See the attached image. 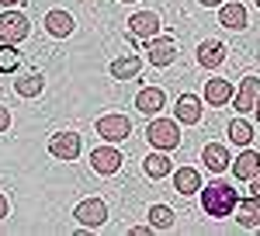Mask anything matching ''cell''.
Returning a JSON list of instances; mask_svg holds the SVG:
<instances>
[{
  "mask_svg": "<svg viewBox=\"0 0 260 236\" xmlns=\"http://www.w3.org/2000/svg\"><path fill=\"white\" fill-rule=\"evenodd\" d=\"M198 195H201V209H205V216H208V219L233 216L236 205H240V195H236V188H233L229 181H212V184L201 188Z\"/></svg>",
  "mask_w": 260,
  "mask_h": 236,
  "instance_id": "6da1fadb",
  "label": "cell"
},
{
  "mask_svg": "<svg viewBox=\"0 0 260 236\" xmlns=\"http://www.w3.org/2000/svg\"><path fill=\"white\" fill-rule=\"evenodd\" d=\"M146 139H149V146H156V150H163V153L177 150L180 146L177 118H153V122L146 125Z\"/></svg>",
  "mask_w": 260,
  "mask_h": 236,
  "instance_id": "7a4b0ae2",
  "label": "cell"
},
{
  "mask_svg": "<svg viewBox=\"0 0 260 236\" xmlns=\"http://www.w3.org/2000/svg\"><path fill=\"white\" fill-rule=\"evenodd\" d=\"M28 32H31V24H28V18H24L21 11L7 7V11L0 14V39H4V42L18 45L21 39H28Z\"/></svg>",
  "mask_w": 260,
  "mask_h": 236,
  "instance_id": "3957f363",
  "label": "cell"
},
{
  "mask_svg": "<svg viewBox=\"0 0 260 236\" xmlns=\"http://www.w3.org/2000/svg\"><path fill=\"white\" fill-rule=\"evenodd\" d=\"M73 219L80 222L83 229H98V226L108 222V205H104L101 198H87V201H80V205L73 209Z\"/></svg>",
  "mask_w": 260,
  "mask_h": 236,
  "instance_id": "277c9868",
  "label": "cell"
},
{
  "mask_svg": "<svg viewBox=\"0 0 260 236\" xmlns=\"http://www.w3.org/2000/svg\"><path fill=\"white\" fill-rule=\"evenodd\" d=\"M132 132V122L125 115H101L98 118V136L108 142H121V139Z\"/></svg>",
  "mask_w": 260,
  "mask_h": 236,
  "instance_id": "5b68a950",
  "label": "cell"
},
{
  "mask_svg": "<svg viewBox=\"0 0 260 236\" xmlns=\"http://www.w3.org/2000/svg\"><path fill=\"white\" fill-rule=\"evenodd\" d=\"M257 98H260V77H243L236 94H233V104H236L240 115H246V111L257 108Z\"/></svg>",
  "mask_w": 260,
  "mask_h": 236,
  "instance_id": "8992f818",
  "label": "cell"
},
{
  "mask_svg": "<svg viewBox=\"0 0 260 236\" xmlns=\"http://www.w3.org/2000/svg\"><path fill=\"white\" fill-rule=\"evenodd\" d=\"M128 32H132V39H139V42L156 39L160 35V18L153 11H139V14H132V21H128Z\"/></svg>",
  "mask_w": 260,
  "mask_h": 236,
  "instance_id": "52a82bcc",
  "label": "cell"
},
{
  "mask_svg": "<svg viewBox=\"0 0 260 236\" xmlns=\"http://www.w3.org/2000/svg\"><path fill=\"white\" fill-rule=\"evenodd\" d=\"M49 153L56 160H77L80 157V136L77 132H56L49 139Z\"/></svg>",
  "mask_w": 260,
  "mask_h": 236,
  "instance_id": "ba28073f",
  "label": "cell"
},
{
  "mask_svg": "<svg viewBox=\"0 0 260 236\" xmlns=\"http://www.w3.org/2000/svg\"><path fill=\"white\" fill-rule=\"evenodd\" d=\"M146 52H149V63L153 66H170L177 59V39H149L146 42Z\"/></svg>",
  "mask_w": 260,
  "mask_h": 236,
  "instance_id": "9c48e42d",
  "label": "cell"
},
{
  "mask_svg": "<svg viewBox=\"0 0 260 236\" xmlns=\"http://www.w3.org/2000/svg\"><path fill=\"white\" fill-rule=\"evenodd\" d=\"M90 167H94L98 174H115L121 167V150H115V142H111V146H98V150L90 153Z\"/></svg>",
  "mask_w": 260,
  "mask_h": 236,
  "instance_id": "30bf717a",
  "label": "cell"
},
{
  "mask_svg": "<svg viewBox=\"0 0 260 236\" xmlns=\"http://www.w3.org/2000/svg\"><path fill=\"white\" fill-rule=\"evenodd\" d=\"M201 160H205V167H208L212 174H222L225 167H233V157H229V150H225L222 142H208V146L201 150Z\"/></svg>",
  "mask_w": 260,
  "mask_h": 236,
  "instance_id": "8fae6325",
  "label": "cell"
},
{
  "mask_svg": "<svg viewBox=\"0 0 260 236\" xmlns=\"http://www.w3.org/2000/svg\"><path fill=\"white\" fill-rule=\"evenodd\" d=\"M253 174H260V153H257V150H243L240 157L233 160V177L250 184V177H253Z\"/></svg>",
  "mask_w": 260,
  "mask_h": 236,
  "instance_id": "7c38bea8",
  "label": "cell"
},
{
  "mask_svg": "<svg viewBox=\"0 0 260 236\" xmlns=\"http://www.w3.org/2000/svg\"><path fill=\"white\" fill-rule=\"evenodd\" d=\"M174 115H177V122H184V125H198L201 122V98L180 94L177 104H174Z\"/></svg>",
  "mask_w": 260,
  "mask_h": 236,
  "instance_id": "4fadbf2b",
  "label": "cell"
},
{
  "mask_svg": "<svg viewBox=\"0 0 260 236\" xmlns=\"http://www.w3.org/2000/svg\"><path fill=\"white\" fill-rule=\"evenodd\" d=\"M163 104H167V94L160 87H142L136 94V111H142V115H156V111H163Z\"/></svg>",
  "mask_w": 260,
  "mask_h": 236,
  "instance_id": "5bb4252c",
  "label": "cell"
},
{
  "mask_svg": "<svg viewBox=\"0 0 260 236\" xmlns=\"http://www.w3.org/2000/svg\"><path fill=\"white\" fill-rule=\"evenodd\" d=\"M198 63L205 66V70H215V66H222L225 63V45H222L219 39H205L198 45Z\"/></svg>",
  "mask_w": 260,
  "mask_h": 236,
  "instance_id": "9a60e30c",
  "label": "cell"
},
{
  "mask_svg": "<svg viewBox=\"0 0 260 236\" xmlns=\"http://www.w3.org/2000/svg\"><path fill=\"white\" fill-rule=\"evenodd\" d=\"M205 101H208L212 108L229 104V101H233V83H229V80H222V77L208 80V83H205Z\"/></svg>",
  "mask_w": 260,
  "mask_h": 236,
  "instance_id": "2e32d148",
  "label": "cell"
},
{
  "mask_svg": "<svg viewBox=\"0 0 260 236\" xmlns=\"http://www.w3.org/2000/svg\"><path fill=\"white\" fill-rule=\"evenodd\" d=\"M174 191H177V195H198L201 191V174L194 167H180L177 174H174Z\"/></svg>",
  "mask_w": 260,
  "mask_h": 236,
  "instance_id": "e0dca14e",
  "label": "cell"
},
{
  "mask_svg": "<svg viewBox=\"0 0 260 236\" xmlns=\"http://www.w3.org/2000/svg\"><path fill=\"white\" fill-rule=\"evenodd\" d=\"M219 24H225V28H233V32H243L246 28V7L243 4H222V11H219Z\"/></svg>",
  "mask_w": 260,
  "mask_h": 236,
  "instance_id": "ac0fdd59",
  "label": "cell"
},
{
  "mask_svg": "<svg viewBox=\"0 0 260 236\" xmlns=\"http://www.w3.org/2000/svg\"><path fill=\"white\" fill-rule=\"evenodd\" d=\"M236 219H240V226L246 229H257L260 226V198H243L240 205H236Z\"/></svg>",
  "mask_w": 260,
  "mask_h": 236,
  "instance_id": "d6986e66",
  "label": "cell"
},
{
  "mask_svg": "<svg viewBox=\"0 0 260 236\" xmlns=\"http://www.w3.org/2000/svg\"><path fill=\"white\" fill-rule=\"evenodd\" d=\"M45 32L56 35V39H66V35H73V18L66 11H49L45 14Z\"/></svg>",
  "mask_w": 260,
  "mask_h": 236,
  "instance_id": "ffe728a7",
  "label": "cell"
},
{
  "mask_svg": "<svg viewBox=\"0 0 260 236\" xmlns=\"http://www.w3.org/2000/svg\"><path fill=\"white\" fill-rule=\"evenodd\" d=\"M139 70H142L139 56H121L111 63V77L115 80H132V77H139Z\"/></svg>",
  "mask_w": 260,
  "mask_h": 236,
  "instance_id": "44dd1931",
  "label": "cell"
},
{
  "mask_svg": "<svg viewBox=\"0 0 260 236\" xmlns=\"http://www.w3.org/2000/svg\"><path fill=\"white\" fill-rule=\"evenodd\" d=\"M142 167H146V174H149V177H167L170 170H174V163H170V157H167L163 150L149 153V157L142 160Z\"/></svg>",
  "mask_w": 260,
  "mask_h": 236,
  "instance_id": "7402d4cb",
  "label": "cell"
},
{
  "mask_svg": "<svg viewBox=\"0 0 260 236\" xmlns=\"http://www.w3.org/2000/svg\"><path fill=\"white\" fill-rule=\"evenodd\" d=\"M14 91H18L21 98H39L42 91H45V80H42V73H24L14 83Z\"/></svg>",
  "mask_w": 260,
  "mask_h": 236,
  "instance_id": "603a6c76",
  "label": "cell"
},
{
  "mask_svg": "<svg viewBox=\"0 0 260 236\" xmlns=\"http://www.w3.org/2000/svg\"><path fill=\"white\" fill-rule=\"evenodd\" d=\"M229 139H233L236 146H250V142H253V125H250L246 118H233V122H229Z\"/></svg>",
  "mask_w": 260,
  "mask_h": 236,
  "instance_id": "cb8c5ba5",
  "label": "cell"
},
{
  "mask_svg": "<svg viewBox=\"0 0 260 236\" xmlns=\"http://www.w3.org/2000/svg\"><path fill=\"white\" fill-rule=\"evenodd\" d=\"M174 219L177 216H174L167 205H153V209H149V226H153V229H170Z\"/></svg>",
  "mask_w": 260,
  "mask_h": 236,
  "instance_id": "d4e9b609",
  "label": "cell"
},
{
  "mask_svg": "<svg viewBox=\"0 0 260 236\" xmlns=\"http://www.w3.org/2000/svg\"><path fill=\"white\" fill-rule=\"evenodd\" d=\"M18 63H21L18 49H14L11 42H4V45H0V73H14V70H18Z\"/></svg>",
  "mask_w": 260,
  "mask_h": 236,
  "instance_id": "484cf974",
  "label": "cell"
},
{
  "mask_svg": "<svg viewBox=\"0 0 260 236\" xmlns=\"http://www.w3.org/2000/svg\"><path fill=\"white\" fill-rule=\"evenodd\" d=\"M7 129H11V108L0 104V132H7Z\"/></svg>",
  "mask_w": 260,
  "mask_h": 236,
  "instance_id": "4316f807",
  "label": "cell"
},
{
  "mask_svg": "<svg viewBox=\"0 0 260 236\" xmlns=\"http://www.w3.org/2000/svg\"><path fill=\"white\" fill-rule=\"evenodd\" d=\"M250 195H253V198H260V174H253V177H250Z\"/></svg>",
  "mask_w": 260,
  "mask_h": 236,
  "instance_id": "83f0119b",
  "label": "cell"
},
{
  "mask_svg": "<svg viewBox=\"0 0 260 236\" xmlns=\"http://www.w3.org/2000/svg\"><path fill=\"white\" fill-rule=\"evenodd\" d=\"M201 7H222V4H225V0H198Z\"/></svg>",
  "mask_w": 260,
  "mask_h": 236,
  "instance_id": "f1b7e54d",
  "label": "cell"
},
{
  "mask_svg": "<svg viewBox=\"0 0 260 236\" xmlns=\"http://www.w3.org/2000/svg\"><path fill=\"white\" fill-rule=\"evenodd\" d=\"M0 219H7V198H4V191H0Z\"/></svg>",
  "mask_w": 260,
  "mask_h": 236,
  "instance_id": "f546056e",
  "label": "cell"
},
{
  "mask_svg": "<svg viewBox=\"0 0 260 236\" xmlns=\"http://www.w3.org/2000/svg\"><path fill=\"white\" fill-rule=\"evenodd\" d=\"M0 4H4V7H14V4H21V0H0Z\"/></svg>",
  "mask_w": 260,
  "mask_h": 236,
  "instance_id": "4dcf8cb0",
  "label": "cell"
},
{
  "mask_svg": "<svg viewBox=\"0 0 260 236\" xmlns=\"http://www.w3.org/2000/svg\"><path fill=\"white\" fill-rule=\"evenodd\" d=\"M253 111H257V118H260V98H257V108H253Z\"/></svg>",
  "mask_w": 260,
  "mask_h": 236,
  "instance_id": "1f68e13d",
  "label": "cell"
},
{
  "mask_svg": "<svg viewBox=\"0 0 260 236\" xmlns=\"http://www.w3.org/2000/svg\"><path fill=\"white\" fill-rule=\"evenodd\" d=\"M118 4H136V0H118Z\"/></svg>",
  "mask_w": 260,
  "mask_h": 236,
  "instance_id": "d6a6232c",
  "label": "cell"
},
{
  "mask_svg": "<svg viewBox=\"0 0 260 236\" xmlns=\"http://www.w3.org/2000/svg\"><path fill=\"white\" fill-rule=\"evenodd\" d=\"M257 7H260V0H257Z\"/></svg>",
  "mask_w": 260,
  "mask_h": 236,
  "instance_id": "836d02e7",
  "label": "cell"
}]
</instances>
